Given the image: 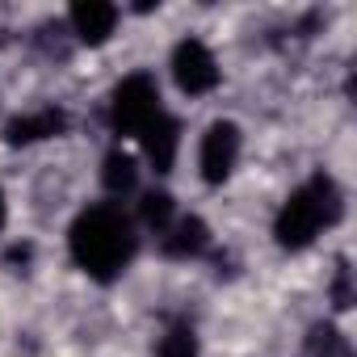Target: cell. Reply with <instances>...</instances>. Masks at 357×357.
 <instances>
[{
    "instance_id": "6",
    "label": "cell",
    "mask_w": 357,
    "mask_h": 357,
    "mask_svg": "<svg viewBox=\"0 0 357 357\" xmlns=\"http://www.w3.org/2000/svg\"><path fill=\"white\" fill-rule=\"evenodd\" d=\"M68 26H72V34L80 43L101 47L114 34V26H118V9L109 5V0H76L72 13H68Z\"/></svg>"
},
{
    "instance_id": "2",
    "label": "cell",
    "mask_w": 357,
    "mask_h": 357,
    "mask_svg": "<svg viewBox=\"0 0 357 357\" xmlns=\"http://www.w3.org/2000/svg\"><path fill=\"white\" fill-rule=\"evenodd\" d=\"M340 215H344V202H340L336 181H332L328 172H315L311 181H307L303 190H294V194L286 198V206L278 211L273 236H278L282 248L298 252V248H307V244L319 236V227L340 223Z\"/></svg>"
},
{
    "instance_id": "7",
    "label": "cell",
    "mask_w": 357,
    "mask_h": 357,
    "mask_svg": "<svg viewBox=\"0 0 357 357\" xmlns=\"http://www.w3.org/2000/svg\"><path fill=\"white\" fill-rule=\"evenodd\" d=\"M63 130H68V114L55 109V105H47V109H38V114H17V118H9V122H5V143H9V147H26V143H38V139H55V135H63Z\"/></svg>"
},
{
    "instance_id": "15",
    "label": "cell",
    "mask_w": 357,
    "mask_h": 357,
    "mask_svg": "<svg viewBox=\"0 0 357 357\" xmlns=\"http://www.w3.org/2000/svg\"><path fill=\"white\" fill-rule=\"evenodd\" d=\"M30 261H34V244H9V252H5V265H9V269L22 273Z\"/></svg>"
},
{
    "instance_id": "14",
    "label": "cell",
    "mask_w": 357,
    "mask_h": 357,
    "mask_svg": "<svg viewBox=\"0 0 357 357\" xmlns=\"http://www.w3.org/2000/svg\"><path fill=\"white\" fill-rule=\"evenodd\" d=\"M332 303H336V311H349V307H353V273H349V261H336Z\"/></svg>"
},
{
    "instance_id": "11",
    "label": "cell",
    "mask_w": 357,
    "mask_h": 357,
    "mask_svg": "<svg viewBox=\"0 0 357 357\" xmlns=\"http://www.w3.org/2000/svg\"><path fill=\"white\" fill-rule=\"evenodd\" d=\"M172 211H176V202H172V194H164V190H151V194H143V202H139V219H143V227H151V231H164V227L172 223Z\"/></svg>"
},
{
    "instance_id": "12",
    "label": "cell",
    "mask_w": 357,
    "mask_h": 357,
    "mask_svg": "<svg viewBox=\"0 0 357 357\" xmlns=\"http://www.w3.org/2000/svg\"><path fill=\"white\" fill-rule=\"evenodd\" d=\"M155 357H198V336H194V328H190V324L168 328V332L160 336V344H155Z\"/></svg>"
},
{
    "instance_id": "8",
    "label": "cell",
    "mask_w": 357,
    "mask_h": 357,
    "mask_svg": "<svg viewBox=\"0 0 357 357\" xmlns=\"http://www.w3.org/2000/svg\"><path fill=\"white\" fill-rule=\"evenodd\" d=\"M206 244H211V227H206L198 215H185V219H176V223H168V227L160 231V248H164V257H172V261H190V257H198Z\"/></svg>"
},
{
    "instance_id": "3",
    "label": "cell",
    "mask_w": 357,
    "mask_h": 357,
    "mask_svg": "<svg viewBox=\"0 0 357 357\" xmlns=\"http://www.w3.org/2000/svg\"><path fill=\"white\" fill-rule=\"evenodd\" d=\"M160 84L147 72H135L126 80H118L114 97H109V122L118 135H143L155 118H160Z\"/></svg>"
},
{
    "instance_id": "4",
    "label": "cell",
    "mask_w": 357,
    "mask_h": 357,
    "mask_svg": "<svg viewBox=\"0 0 357 357\" xmlns=\"http://www.w3.org/2000/svg\"><path fill=\"white\" fill-rule=\"evenodd\" d=\"M172 80L181 93L202 97L219 84V59L202 38H181L172 47Z\"/></svg>"
},
{
    "instance_id": "1",
    "label": "cell",
    "mask_w": 357,
    "mask_h": 357,
    "mask_svg": "<svg viewBox=\"0 0 357 357\" xmlns=\"http://www.w3.org/2000/svg\"><path fill=\"white\" fill-rule=\"evenodd\" d=\"M135 227L122 211L114 206H89L76 215L72 231H68V248H72V261L97 278V282H114L130 257H135Z\"/></svg>"
},
{
    "instance_id": "10",
    "label": "cell",
    "mask_w": 357,
    "mask_h": 357,
    "mask_svg": "<svg viewBox=\"0 0 357 357\" xmlns=\"http://www.w3.org/2000/svg\"><path fill=\"white\" fill-rule=\"evenodd\" d=\"M135 181H139V164H135V155H126L122 147L105 151V160H101V185H105L109 194H130Z\"/></svg>"
},
{
    "instance_id": "9",
    "label": "cell",
    "mask_w": 357,
    "mask_h": 357,
    "mask_svg": "<svg viewBox=\"0 0 357 357\" xmlns=\"http://www.w3.org/2000/svg\"><path fill=\"white\" fill-rule=\"evenodd\" d=\"M139 139H143L147 164H151L155 172H172V164H176V147H181V122L168 118V114H160Z\"/></svg>"
},
{
    "instance_id": "5",
    "label": "cell",
    "mask_w": 357,
    "mask_h": 357,
    "mask_svg": "<svg viewBox=\"0 0 357 357\" xmlns=\"http://www.w3.org/2000/svg\"><path fill=\"white\" fill-rule=\"evenodd\" d=\"M240 160V126L236 122H211L206 135H202V147H198V168H202V181L206 185H223L231 168Z\"/></svg>"
},
{
    "instance_id": "13",
    "label": "cell",
    "mask_w": 357,
    "mask_h": 357,
    "mask_svg": "<svg viewBox=\"0 0 357 357\" xmlns=\"http://www.w3.org/2000/svg\"><path fill=\"white\" fill-rule=\"evenodd\" d=\"M307 357H344V340L332 324H315L307 336Z\"/></svg>"
},
{
    "instance_id": "16",
    "label": "cell",
    "mask_w": 357,
    "mask_h": 357,
    "mask_svg": "<svg viewBox=\"0 0 357 357\" xmlns=\"http://www.w3.org/2000/svg\"><path fill=\"white\" fill-rule=\"evenodd\" d=\"M5 223H9V202H5V190H0V231H5Z\"/></svg>"
}]
</instances>
